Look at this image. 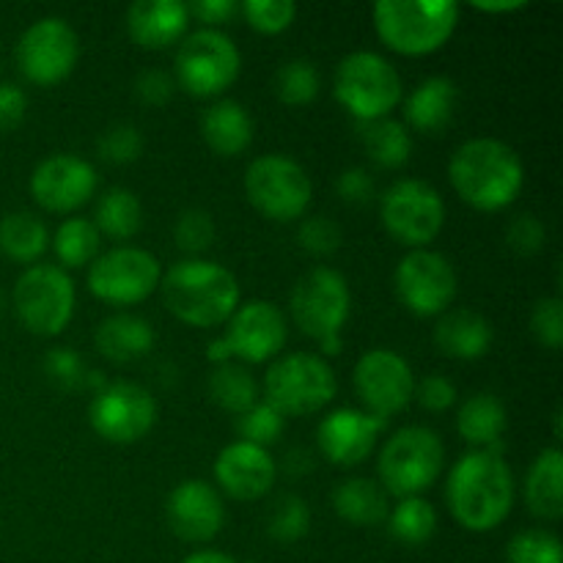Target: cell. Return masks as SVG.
I'll use <instances>...</instances> for the list:
<instances>
[{
	"label": "cell",
	"instance_id": "obj_52",
	"mask_svg": "<svg viewBox=\"0 0 563 563\" xmlns=\"http://www.w3.org/2000/svg\"><path fill=\"white\" fill-rule=\"evenodd\" d=\"M236 11H240V5H236L234 0H196V3L187 5V14L196 16V20L203 22L207 27L225 25Z\"/></svg>",
	"mask_w": 563,
	"mask_h": 563
},
{
	"label": "cell",
	"instance_id": "obj_11",
	"mask_svg": "<svg viewBox=\"0 0 563 563\" xmlns=\"http://www.w3.org/2000/svg\"><path fill=\"white\" fill-rule=\"evenodd\" d=\"M163 267L154 253L121 245L88 264V291L108 306H137L159 289Z\"/></svg>",
	"mask_w": 563,
	"mask_h": 563
},
{
	"label": "cell",
	"instance_id": "obj_6",
	"mask_svg": "<svg viewBox=\"0 0 563 563\" xmlns=\"http://www.w3.org/2000/svg\"><path fill=\"white\" fill-rule=\"evenodd\" d=\"M333 93L344 110L361 124L390 119V110L401 102V77L385 55L372 49L350 53L335 69Z\"/></svg>",
	"mask_w": 563,
	"mask_h": 563
},
{
	"label": "cell",
	"instance_id": "obj_20",
	"mask_svg": "<svg viewBox=\"0 0 563 563\" xmlns=\"http://www.w3.org/2000/svg\"><path fill=\"white\" fill-rule=\"evenodd\" d=\"M388 421L372 416L355 407H341V410L328 412L317 429V440L328 462L339 467H355L366 462L377 445L379 434L385 432Z\"/></svg>",
	"mask_w": 563,
	"mask_h": 563
},
{
	"label": "cell",
	"instance_id": "obj_9",
	"mask_svg": "<svg viewBox=\"0 0 563 563\" xmlns=\"http://www.w3.org/2000/svg\"><path fill=\"white\" fill-rule=\"evenodd\" d=\"M245 196L264 218L291 223L308 212L313 187L297 159L286 154H264L247 165Z\"/></svg>",
	"mask_w": 563,
	"mask_h": 563
},
{
	"label": "cell",
	"instance_id": "obj_14",
	"mask_svg": "<svg viewBox=\"0 0 563 563\" xmlns=\"http://www.w3.org/2000/svg\"><path fill=\"white\" fill-rule=\"evenodd\" d=\"M80 42L75 27L60 16H42L16 42V66L33 86H58L75 71Z\"/></svg>",
	"mask_w": 563,
	"mask_h": 563
},
{
	"label": "cell",
	"instance_id": "obj_48",
	"mask_svg": "<svg viewBox=\"0 0 563 563\" xmlns=\"http://www.w3.org/2000/svg\"><path fill=\"white\" fill-rule=\"evenodd\" d=\"M412 399H418V405H421L423 410L445 412L454 407L456 385L451 383L449 377H443V374H429V377H423L421 383L416 385V396H412Z\"/></svg>",
	"mask_w": 563,
	"mask_h": 563
},
{
	"label": "cell",
	"instance_id": "obj_26",
	"mask_svg": "<svg viewBox=\"0 0 563 563\" xmlns=\"http://www.w3.org/2000/svg\"><path fill=\"white\" fill-rule=\"evenodd\" d=\"M154 328L135 313H113L97 328L93 344L110 363H135L154 350Z\"/></svg>",
	"mask_w": 563,
	"mask_h": 563
},
{
	"label": "cell",
	"instance_id": "obj_45",
	"mask_svg": "<svg viewBox=\"0 0 563 563\" xmlns=\"http://www.w3.org/2000/svg\"><path fill=\"white\" fill-rule=\"evenodd\" d=\"M531 333L548 350H561L563 344V302L559 297H544L531 313Z\"/></svg>",
	"mask_w": 563,
	"mask_h": 563
},
{
	"label": "cell",
	"instance_id": "obj_17",
	"mask_svg": "<svg viewBox=\"0 0 563 563\" xmlns=\"http://www.w3.org/2000/svg\"><path fill=\"white\" fill-rule=\"evenodd\" d=\"M352 383L366 412L383 421L405 410L416 396V374L410 363L399 352L383 350V346L361 355L352 372Z\"/></svg>",
	"mask_w": 563,
	"mask_h": 563
},
{
	"label": "cell",
	"instance_id": "obj_4",
	"mask_svg": "<svg viewBox=\"0 0 563 563\" xmlns=\"http://www.w3.org/2000/svg\"><path fill=\"white\" fill-rule=\"evenodd\" d=\"M460 5L451 0H379L374 31L379 42L399 55H432L454 36Z\"/></svg>",
	"mask_w": 563,
	"mask_h": 563
},
{
	"label": "cell",
	"instance_id": "obj_38",
	"mask_svg": "<svg viewBox=\"0 0 563 563\" xmlns=\"http://www.w3.org/2000/svg\"><path fill=\"white\" fill-rule=\"evenodd\" d=\"M506 563H563L559 537L539 528L517 533L506 548Z\"/></svg>",
	"mask_w": 563,
	"mask_h": 563
},
{
	"label": "cell",
	"instance_id": "obj_44",
	"mask_svg": "<svg viewBox=\"0 0 563 563\" xmlns=\"http://www.w3.org/2000/svg\"><path fill=\"white\" fill-rule=\"evenodd\" d=\"M297 242L311 256L328 258L341 247V229L335 220L317 214V218L302 220L300 231H297Z\"/></svg>",
	"mask_w": 563,
	"mask_h": 563
},
{
	"label": "cell",
	"instance_id": "obj_53",
	"mask_svg": "<svg viewBox=\"0 0 563 563\" xmlns=\"http://www.w3.org/2000/svg\"><path fill=\"white\" fill-rule=\"evenodd\" d=\"M473 9L476 11H484V14H511V11H522L526 9V3L522 0H504V3H484V0H478V3H473Z\"/></svg>",
	"mask_w": 563,
	"mask_h": 563
},
{
	"label": "cell",
	"instance_id": "obj_37",
	"mask_svg": "<svg viewBox=\"0 0 563 563\" xmlns=\"http://www.w3.org/2000/svg\"><path fill=\"white\" fill-rule=\"evenodd\" d=\"M275 93L289 108H302L319 97V71L311 60H286L275 75Z\"/></svg>",
	"mask_w": 563,
	"mask_h": 563
},
{
	"label": "cell",
	"instance_id": "obj_36",
	"mask_svg": "<svg viewBox=\"0 0 563 563\" xmlns=\"http://www.w3.org/2000/svg\"><path fill=\"white\" fill-rule=\"evenodd\" d=\"M388 528L401 544H427L438 531V511L427 498H401L388 515Z\"/></svg>",
	"mask_w": 563,
	"mask_h": 563
},
{
	"label": "cell",
	"instance_id": "obj_1",
	"mask_svg": "<svg viewBox=\"0 0 563 563\" xmlns=\"http://www.w3.org/2000/svg\"><path fill=\"white\" fill-rule=\"evenodd\" d=\"M445 500L465 531L489 533L515 506V476L498 451H467L449 473Z\"/></svg>",
	"mask_w": 563,
	"mask_h": 563
},
{
	"label": "cell",
	"instance_id": "obj_31",
	"mask_svg": "<svg viewBox=\"0 0 563 563\" xmlns=\"http://www.w3.org/2000/svg\"><path fill=\"white\" fill-rule=\"evenodd\" d=\"M91 223L97 225L99 234L110 236V240H132L143 225L141 198L126 190V187H113V190L102 192L97 209H93Z\"/></svg>",
	"mask_w": 563,
	"mask_h": 563
},
{
	"label": "cell",
	"instance_id": "obj_13",
	"mask_svg": "<svg viewBox=\"0 0 563 563\" xmlns=\"http://www.w3.org/2000/svg\"><path fill=\"white\" fill-rule=\"evenodd\" d=\"M289 308L295 324L308 339H335L350 319V284L335 269L313 267L291 289Z\"/></svg>",
	"mask_w": 563,
	"mask_h": 563
},
{
	"label": "cell",
	"instance_id": "obj_7",
	"mask_svg": "<svg viewBox=\"0 0 563 563\" xmlns=\"http://www.w3.org/2000/svg\"><path fill=\"white\" fill-rule=\"evenodd\" d=\"M335 390L339 383L333 366L322 355L311 352H291L278 357L264 377V394H267L264 401L284 418L319 412L333 401Z\"/></svg>",
	"mask_w": 563,
	"mask_h": 563
},
{
	"label": "cell",
	"instance_id": "obj_19",
	"mask_svg": "<svg viewBox=\"0 0 563 563\" xmlns=\"http://www.w3.org/2000/svg\"><path fill=\"white\" fill-rule=\"evenodd\" d=\"M223 341L231 357L245 363H267L284 350L286 319L273 302L251 300L231 313Z\"/></svg>",
	"mask_w": 563,
	"mask_h": 563
},
{
	"label": "cell",
	"instance_id": "obj_2",
	"mask_svg": "<svg viewBox=\"0 0 563 563\" xmlns=\"http://www.w3.org/2000/svg\"><path fill=\"white\" fill-rule=\"evenodd\" d=\"M449 179L467 207L478 212H500L520 198L526 165L509 143L498 137H473L451 157Z\"/></svg>",
	"mask_w": 563,
	"mask_h": 563
},
{
	"label": "cell",
	"instance_id": "obj_47",
	"mask_svg": "<svg viewBox=\"0 0 563 563\" xmlns=\"http://www.w3.org/2000/svg\"><path fill=\"white\" fill-rule=\"evenodd\" d=\"M544 240H548V231H544L542 220L531 212L517 214L506 229V242L517 256H537L544 247Z\"/></svg>",
	"mask_w": 563,
	"mask_h": 563
},
{
	"label": "cell",
	"instance_id": "obj_16",
	"mask_svg": "<svg viewBox=\"0 0 563 563\" xmlns=\"http://www.w3.org/2000/svg\"><path fill=\"white\" fill-rule=\"evenodd\" d=\"M88 421L108 443L132 445L157 423V401L137 383H110L93 394Z\"/></svg>",
	"mask_w": 563,
	"mask_h": 563
},
{
	"label": "cell",
	"instance_id": "obj_32",
	"mask_svg": "<svg viewBox=\"0 0 563 563\" xmlns=\"http://www.w3.org/2000/svg\"><path fill=\"white\" fill-rule=\"evenodd\" d=\"M49 234L42 220L31 212H11L0 220V253L16 264L31 267L47 251Z\"/></svg>",
	"mask_w": 563,
	"mask_h": 563
},
{
	"label": "cell",
	"instance_id": "obj_21",
	"mask_svg": "<svg viewBox=\"0 0 563 563\" xmlns=\"http://www.w3.org/2000/svg\"><path fill=\"white\" fill-rule=\"evenodd\" d=\"M165 515H168L170 531L181 542L192 544L209 542V539L218 537L225 520V509L218 489L212 484L201 482V478H187V482L176 484L168 495V504H165Z\"/></svg>",
	"mask_w": 563,
	"mask_h": 563
},
{
	"label": "cell",
	"instance_id": "obj_55",
	"mask_svg": "<svg viewBox=\"0 0 563 563\" xmlns=\"http://www.w3.org/2000/svg\"><path fill=\"white\" fill-rule=\"evenodd\" d=\"M319 346H322L324 355H339V350H341V335H335V339L319 341Z\"/></svg>",
	"mask_w": 563,
	"mask_h": 563
},
{
	"label": "cell",
	"instance_id": "obj_3",
	"mask_svg": "<svg viewBox=\"0 0 563 563\" xmlns=\"http://www.w3.org/2000/svg\"><path fill=\"white\" fill-rule=\"evenodd\" d=\"M163 302L179 322L209 330L225 324L240 308V280L223 264L185 258L159 280Z\"/></svg>",
	"mask_w": 563,
	"mask_h": 563
},
{
	"label": "cell",
	"instance_id": "obj_39",
	"mask_svg": "<svg viewBox=\"0 0 563 563\" xmlns=\"http://www.w3.org/2000/svg\"><path fill=\"white\" fill-rule=\"evenodd\" d=\"M240 11L247 25L264 36H278L289 31L297 16V5L291 0H245Z\"/></svg>",
	"mask_w": 563,
	"mask_h": 563
},
{
	"label": "cell",
	"instance_id": "obj_54",
	"mask_svg": "<svg viewBox=\"0 0 563 563\" xmlns=\"http://www.w3.org/2000/svg\"><path fill=\"white\" fill-rule=\"evenodd\" d=\"M181 563H242V561L229 559V555L218 553V550H198V553H190Z\"/></svg>",
	"mask_w": 563,
	"mask_h": 563
},
{
	"label": "cell",
	"instance_id": "obj_18",
	"mask_svg": "<svg viewBox=\"0 0 563 563\" xmlns=\"http://www.w3.org/2000/svg\"><path fill=\"white\" fill-rule=\"evenodd\" d=\"M99 176L88 159L75 154H53L31 174V196L44 212L66 214L88 203L97 192Z\"/></svg>",
	"mask_w": 563,
	"mask_h": 563
},
{
	"label": "cell",
	"instance_id": "obj_5",
	"mask_svg": "<svg viewBox=\"0 0 563 563\" xmlns=\"http://www.w3.org/2000/svg\"><path fill=\"white\" fill-rule=\"evenodd\" d=\"M445 449L438 432L405 427L385 440L377 460L379 487L394 498H421L443 471Z\"/></svg>",
	"mask_w": 563,
	"mask_h": 563
},
{
	"label": "cell",
	"instance_id": "obj_12",
	"mask_svg": "<svg viewBox=\"0 0 563 563\" xmlns=\"http://www.w3.org/2000/svg\"><path fill=\"white\" fill-rule=\"evenodd\" d=\"M379 220L396 242L418 251L443 231L445 203L427 181L399 179L379 198Z\"/></svg>",
	"mask_w": 563,
	"mask_h": 563
},
{
	"label": "cell",
	"instance_id": "obj_42",
	"mask_svg": "<svg viewBox=\"0 0 563 563\" xmlns=\"http://www.w3.org/2000/svg\"><path fill=\"white\" fill-rule=\"evenodd\" d=\"M97 152L104 163L130 165L141 157L143 135L135 124H113L102 132L97 143Z\"/></svg>",
	"mask_w": 563,
	"mask_h": 563
},
{
	"label": "cell",
	"instance_id": "obj_50",
	"mask_svg": "<svg viewBox=\"0 0 563 563\" xmlns=\"http://www.w3.org/2000/svg\"><path fill=\"white\" fill-rule=\"evenodd\" d=\"M27 113V97L14 82H0V135H9Z\"/></svg>",
	"mask_w": 563,
	"mask_h": 563
},
{
	"label": "cell",
	"instance_id": "obj_56",
	"mask_svg": "<svg viewBox=\"0 0 563 563\" xmlns=\"http://www.w3.org/2000/svg\"><path fill=\"white\" fill-rule=\"evenodd\" d=\"M0 308H3V295H0Z\"/></svg>",
	"mask_w": 563,
	"mask_h": 563
},
{
	"label": "cell",
	"instance_id": "obj_27",
	"mask_svg": "<svg viewBox=\"0 0 563 563\" xmlns=\"http://www.w3.org/2000/svg\"><path fill=\"white\" fill-rule=\"evenodd\" d=\"M201 135L218 157H236L253 143V119L236 99H220L203 110Z\"/></svg>",
	"mask_w": 563,
	"mask_h": 563
},
{
	"label": "cell",
	"instance_id": "obj_49",
	"mask_svg": "<svg viewBox=\"0 0 563 563\" xmlns=\"http://www.w3.org/2000/svg\"><path fill=\"white\" fill-rule=\"evenodd\" d=\"M174 88L176 82L168 71L146 69L137 75L135 97L141 99L143 104H148V108H163V104H168L170 97H174Z\"/></svg>",
	"mask_w": 563,
	"mask_h": 563
},
{
	"label": "cell",
	"instance_id": "obj_40",
	"mask_svg": "<svg viewBox=\"0 0 563 563\" xmlns=\"http://www.w3.org/2000/svg\"><path fill=\"white\" fill-rule=\"evenodd\" d=\"M267 528L269 537H273L275 542H300L308 533V528H311V511H308V504L302 498H297V495H286V498L275 506L273 515H269Z\"/></svg>",
	"mask_w": 563,
	"mask_h": 563
},
{
	"label": "cell",
	"instance_id": "obj_23",
	"mask_svg": "<svg viewBox=\"0 0 563 563\" xmlns=\"http://www.w3.org/2000/svg\"><path fill=\"white\" fill-rule=\"evenodd\" d=\"M190 14L179 0H137L126 9V31L143 49H168L187 36Z\"/></svg>",
	"mask_w": 563,
	"mask_h": 563
},
{
	"label": "cell",
	"instance_id": "obj_43",
	"mask_svg": "<svg viewBox=\"0 0 563 563\" xmlns=\"http://www.w3.org/2000/svg\"><path fill=\"white\" fill-rule=\"evenodd\" d=\"M174 240L176 245H179L185 253H190V256L209 251L214 242L212 214L203 212V209H185V212L176 218Z\"/></svg>",
	"mask_w": 563,
	"mask_h": 563
},
{
	"label": "cell",
	"instance_id": "obj_46",
	"mask_svg": "<svg viewBox=\"0 0 563 563\" xmlns=\"http://www.w3.org/2000/svg\"><path fill=\"white\" fill-rule=\"evenodd\" d=\"M44 374L49 377V383L58 385V388L71 390L77 385L86 383V366H82V357L77 355L69 346H55L44 357Z\"/></svg>",
	"mask_w": 563,
	"mask_h": 563
},
{
	"label": "cell",
	"instance_id": "obj_22",
	"mask_svg": "<svg viewBox=\"0 0 563 563\" xmlns=\"http://www.w3.org/2000/svg\"><path fill=\"white\" fill-rule=\"evenodd\" d=\"M275 476H278V465L273 454L245 440L225 445L214 460V478L220 489L234 500L264 498L273 489Z\"/></svg>",
	"mask_w": 563,
	"mask_h": 563
},
{
	"label": "cell",
	"instance_id": "obj_29",
	"mask_svg": "<svg viewBox=\"0 0 563 563\" xmlns=\"http://www.w3.org/2000/svg\"><path fill=\"white\" fill-rule=\"evenodd\" d=\"M456 429H460V438L473 445V451H495L506 432L504 401L493 394L471 396L456 412Z\"/></svg>",
	"mask_w": 563,
	"mask_h": 563
},
{
	"label": "cell",
	"instance_id": "obj_8",
	"mask_svg": "<svg viewBox=\"0 0 563 563\" xmlns=\"http://www.w3.org/2000/svg\"><path fill=\"white\" fill-rule=\"evenodd\" d=\"M242 55L234 38L218 27H201L181 38L176 53V82L192 97H220L236 82Z\"/></svg>",
	"mask_w": 563,
	"mask_h": 563
},
{
	"label": "cell",
	"instance_id": "obj_35",
	"mask_svg": "<svg viewBox=\"0 0 563 563\" xmlns=\"http://www.w3.org/2000/svg\"><path fill=\"white\" fill-rule=\"evenodd\" d=\"M209 399L231 416H242L258 401V385L245 366L223 363L209 377Z\"/></svg>",
	"mask_w": 563,
	"mask_h": 563
},
{
	"label": "cell",
	"instance_id": "obj_25",
	"mask_svg": "<svg viewBox=\"0 0 563 563\" xmlns=\"http://www.w3.org/2000/svg\"><path fill=\"white\" fill-rule=\"evenodd\" d=\"M456 99H460V91H456L454 80H449V77H427L405 99L407 124L412 130L423 132V135H438L454 119Z\"/></svg>",
	"mask_w": 563,
	"mask_h": 563
},
{
	"label": "cell",
	"instance_id": "obj_30",
	"mask_svg": "<svg viewBox=\"0 0 563 563\" xmlns=\"http://www.w3.org/2000/svg\"><path fill=\"white\" fill-rule=\"evenodd\" d=\"M333 509L350 526H379L388 520V495L372 478H346L333 489Z\"/></svg>",
	"mask_w": 563,
	"mask_h": 563
},
{
	"label": "cell",
	"instance_id": "obj_28",
	"mask_svg": "<svg viewBox=\"0 0 563 563\" xmlns=\"http://www.w3.org/2000/svg\"><path fill=\"white\" fill-rule=\"evenodd\" d=\"M526 504L539 520H561L563 515V454L544 449L526 476Z\"/></svg>",
	"mask_w": 563,
	"mask_h": 563
},
{
	"label": "cell",
	"instance_id": "obj_33",
	"mask_svg": "<svg viewBox=\"0 0 563 563\" xmlns=\"http://www.w3.org/2000/svg\"><path fill=\"white\" fill-rule=\"evenodd\" d=\"M363 146H366L368 159L385 170H396L407 165L412 154V137L401 121L379 119L361 124Z\"/></svg>",
	"mask_w": 563,
	"mask_h": 563
},
{
	"label": "cell",
	"instance_id": "obj_10",
	"mask_svg": "<svg viewBox=\"0 0 563 563\" xmlns=\"http://www.w3.org/2000/svg\"><path fill=\"white\" fill-rule=\"evenodd\" d=\"M75 280L58 264H31L14 284V311L22 328L58 335L75 317Z\"/></svg>",
	"mask_w": 563,
	"mask_h": 563
},
{
	"label": "cell",
	"instance_id": "obj_51",
	"mask_svg": "<svg viewBox=\"0 0 563 563\" xmlns=\"http://www.w3.org/2000/svg\"><path fill=\"white\" fill-rule=\"evenodd\" d=\"M335 190L346 203H368L374 198V179L366 168H350L335 179Z\"/></svg>",
	"mask_w": 563,
	"mask_h": 563
},
{
	"label": "cell",
	"instance_id": "obj_34",
	"mask_svg": "<svg viewBox=\"0 0 563 563\" xmlns=\"http://www.w3.org/2000/svg\"><path fill=\"white\" fill-rule=\"evenodd\" d=\"M99 247H102V234L88 218L64 220L53 234V251L60 269L88 267L99 256Z\"/></svg>",
	"mask_w": 563,
	"mask_h": 563
},
{
	"label": "cell",
	"instance_id": "obj_15",
	"mask_svg": "<svg viewBox=\"0 0 563 563\" xmlns=\"http://www.w3.org/2000/svg\"><path fill=\"white\" fill-rule=\"evenodd\" d=\"M396 297L416 317H443L456 297V269L443 253L418 247L410 251L394 273Z\"/></svg>",
	"mask_w": 563,
	"mask_h": 563
},
{
	"label": "cell",
	"instance_id": "obj_41",
	"mask_svg": "<svg viewBox=\"0 0 563 563\" xmlns=\"http://www.w3.org/2000/svg\"><path fill=\"white\" fill-rule=\"evenodd\" d=\"M284 427H286V418L280 416L275 407H269L267 401H256L251 410L242 412L240 423H236L242 440L253 445H262V449L273 445L275 440L284 434Z\"/></svg>",
	"mask_w": 563,
	"mask_h": 563
},
{
	"label": "cell",
	"instance_id": "obj_24",
	"mask_svg": "<svg viewBox=\"0 0 563 563\" xmlns=\"http://www.w3.org/2000/svg\"><path fill=\"white\" fill-rule=\"evenodd\" d=\"M495 341V330L482 313L456 308L445 311L434 328V344L445 357L454 361H478L489 352Z\"/></svg>",
	"mask_w": 563,
	"mask_h": 563
}]
</instances>
